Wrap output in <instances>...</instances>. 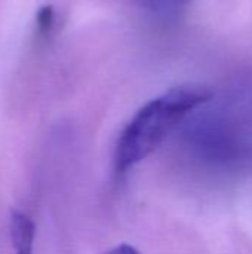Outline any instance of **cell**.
<instances>
[{"instance_id": "1", "label": "cell", "mask_w": 252, "mask_h": 254, "mask_svg": "<svg viewBox=\"0 0 252 254\" xmlns=\"http://www.w3.org/2000/svg\"><path fill=\"white\" fill-rule=\"evenodd\" d=\"M203 85H181L144 104L120 132L116 150V171L123 174L146 159L195 109L212 98Z\"/></svg>"}, {"instance_id": "3", "label": "cell", "mask_w": 252, "mask_h": 254, "mask_svg": "<svg viewBox=\"0 0 252 254\" xmlns=\"http://www.w3.org/2000/svg\"><path fill=\"white\" fill-rule=\"evenodd\" d=\"M55 25V9L52 4L42 6L36 13V27L40 36H48Z\"/></svg>"}, {"instance_id": "4", "label": "cell", "mask_w": 252, "mask_h": 254, "mask_svg": "<svg viewBox=\"0 0 252 254\" xmlns=\"http://www.w3.org/2000/svg\"><path fill=\"white\" fill-rule=\"evenodd\" d=\"M147 1H149V4H151L153 7H157V9L175 10V9H180V7L187 6L193 0H147Z\"/></svg>"}, {"instance_id": "5", "label": "cell", "mask_w": 252, "mask_h": 254, "mask_svg": "<svg viewBox=\"0 0 252 254\" xmlns=\"http://www.w3.org/2000/svg\"><path fill=\"white\" fill-rule=\"evenodd\" d=\"M102 254H141L135 247L129 246V244H120V246H116L110 250H107L105 253Z\"/></svg>"}, {"instance_id": "2", "label": "cell", "mask_w": 252, "mask_h": 254, "mask_svg": "<svg viewBox=\"0 0 252 254\" xmlns=\"http://www.w3.org/2000/svg\"><path fill=\"white\" fill-rule=\"evenodd\" d=\"M9 232L15 254H33L36 228L33 220L27 214L13 210L10 213Z\"/></svg>"}]
</instances>
